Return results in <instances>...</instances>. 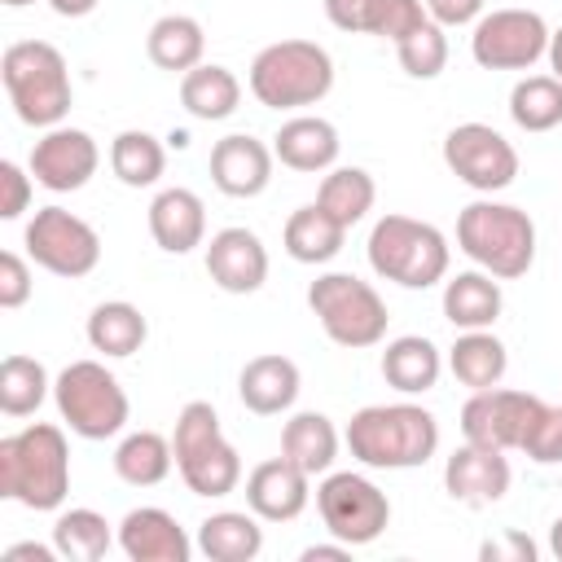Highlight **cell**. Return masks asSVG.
I'll list each match as a JSON object with an SVG mask.
<instances>
[{"mask_svg": "<svg viewBox=\"0 0 562 562\" xmlns=\"http://www.w3.org/2000/svg\"><path fill=\"white\" fill-rule=\"evenodd\" d=\"M0 496L35 514L61 509L70 496V443L53 422H31L0 439Z\"/></svg>", "mask_w": 562, "mask_h": 562, "instance_id": "1", "label": "cell"}, {"mask_svg": "<svg viewBox=\"0 0 562 562\" xmlns=\"http://www.w3.org/2000/svg\"><path fill=\"white\" fill-rule=\"evenodd\" d=\"M351 457L369 470H413L439 452V422L422 404H369L342 430Z\"/></svg>", "mask_w": 562, "mask_h": 562, "instance_id": "2", "label": "cell"}, {"mask_svg": "<svg viewBox=\"0 0 562 562\" xmlns=\"http://www.w3.org/2000/svg\"><path fill=\"white\" fill-rule=\"evenodd\" d=\"M457 250L496 281L527 277L536 263V220L514 202L479 198L457 215Z\"/></svg>", "mask_w": 562, "mask_h": 562, "instance_id": "3", "label": "cell"}, {"mask_svg": "<svg viewBox=\"0 0 562 562\" xmlns=\"http://www.w3.org/2000/svg\"><path fill=\"white\" fill-rule=\"evenodd\" d=\"M0 79H4L13 114L26 127H57L70 114V101H75L70 70H66V57L48 40L9 44L0 57Z\"/></svg>", "mask_w": 562, "mask_h": 562, "instance_id": "4", "label": "cell"}, {"mask_svg": "<svg viewBox=\"0 0 562 562\" xmlns=\"http://www.w3.org/2000/svg\"><path fill=\"white\" fill-rule=\"evenodd\" d=\"M246 83H250L255 101L268 110H303V105H316L329 97L334 57L316 40H277L255 53Z\"/></svg>", "mask_w": 562, "mask_h": 562, "instance_id": "5", "label": "cell"}, {"mask_svg": "<svg viewBox=\"0 0 562 562\" xmlns=\"http://www.w3.org/2000/svg\"><path fill=\"white\" fill-rule=\"evenodd\" d=\"M369 268L382 281H395L404 290H430L448 277L452 263V246L448 237L413 215H382L369 228Z\"/></svg>", "mask_w": 562, "mask_h": 562, "instance_id": "6", "label": "cell"}, {"mask_svg": "<svg viewBox=\"0 0 562 562\" xmlns=\"http://www.w3.org/2000/svg\"><path fill=\"white\" fill-rule=\"evenodd\" d=\"M171 448H176V470H180V479H184V487L193 496L220 501V496L237 492V483H241V457L224 439L220 413L206 400H189L180 408L176 430H171Z\"/></svg>", "mask_w": 562, "mask_h": 562, "instance_id": "7", "label": "cell"}, {"mask_svg": "<svg viewBox=\"0 0 562 562\" xmlns=\"http://www.w3.org/2000/svg\"><path fill=\"white\" fill-rule=\"evenodd\" d=\"M307 307L321 321L325 338L347 351H364L386 338V299L356 272H321L307 285Z\"/></svg>", "mask_w": 562, "mask_h": 562, "instance_id": "8", "label": "cell"}, {"mask_svg": "<svg viewBox=\"0 0 562 562\" xmlns=\"http://www.w3.org/2000/svg\"><path fill=\"white\" fill-rule=\"evenodd\" d=\"M53 404L79 439H114L132 417L123 382L101 360H70L53 378Z\"/></svg>", "mask_w": 562, "mask_h": 562, "instance_id": "9", "label": "cell"}, {"mask_svg": "<svg viewBox=\"0 0 562 562\" xmlns=\"http://www.w3.org/2000/svg\"><path fill=\"white\" fill-rule=\"evenodd\" d=\"M316 509H321V522L334 540L360 549V544H373L386 522H391V501L386 492L356 474V470H329L321 474L316 483Z\"/></svg>", "mask_w": 562, "mask_h": 562, "instance_id": "10", "label": "cell"}, {"mask_svg": "<svg viewBox=\"0 0 562 562\" xmlns=\"http://www.w3.org/2000/svg\"><path fill=\"white\" fill-rule=\"evenodd\" d=\"M22 246H26L31 263H40L44 272L66 277V281H79V277H88L101 263L97 228L88 220H79L75 211H66V206H40L26 220Z\"/></svg>", "mask_w": 562, "mask_h": 562, "instance_id": "11", "label": "cell"}, {"mask_svg": "<svg viewBox=\"0 0 562 562\" xmlns=\"http://www.w3.org/2000/svg\"><path fill=\"white\" fill-rule=\"evenodd\" d=\"M549 53V22L536 9H492L474 22L470 57L483 70H531Z\"/></svg>", "mask_w": 562, "mask_h": 562, "instance_id": "12", "label": "cell"}, {"mask_svg": "<svg viewBox=\"0 0 562 562\" xmlns=\"http://www.w3.org/2000/svg\"><path fill=\"white\" fill-rule=\"evenodd\" d=\"M443 162L461 184L483 198L509 189L518 176V149L492 123H457L443 136Z\"/></svg>", "mask_w": 562, "mask_h": 562, "instance_id": "13", "label": "cell"}, {"mask_svg": "<svg viewBox=\"0 0 562 562\" xmlns=\"http://www.w3.org/2000/svg\"><path fill=\"white\" fill-rule=\"evenodd\" d=\"M540 408H544V400L531 391H509V386L470 391V400L461 404V439L479 443V448H496V452L522 448Z\"/></svg>", "mask_w": 562, "mask_h": 562, "instance_id": "14", "label": "cell"}, {"mask_svg": "<svg viewBox=\"0 0 562 562\" xmlns=\"http://www.w3.org/2000/svg\"><path fill=\"white\" fill-rule=\"evenodd\" d=\"M101 167V149L92 140V132L83 127H44V136L31 145L26 171L35 176V184H44L48 193H75L83 189Z\"/></svg>", "mask_w": 562, "mask_h": 562, "instance_id": "15", "label": "cell"}, {"mask_svg": "<svg viewBox=\"0 0 562 562\" xmlns=\"http://www.w3.org/2000/svg\"><path fill=\"white\" fill-rule=\"evenodd\" d=\"M206 277L224 294H255L268 281V246L255 228L228 224L206 241Z\"/></svg>", "mask_w": 562, "mask_h": 562, "instance_id": "16", "label": "cell"}, {"mask_svg": "<svg viewBox=\"0 0 562 562\" xmlns=\"http://www.w3.org/2000/svg\"><path fill=\"white\" fill-rule=\"evenodd\" d=\"M514 483V470H509V457L496 452V448H479V443H461L448 461H443V487L457 505H470V509H483V505H496Z\"/></svg>", "mask_w": 562, "mask_h": 562, "instance_id": "17", "label": "cell"}, {"mask_svg": "<svg viewBox=\"0 0 562 562\" xmlns=\"http://www.w3.org/2000/svg\"><path fill=\"white\" fill-rule=\"evenodd\" d=\"M272 145L250 132H233L211 145V184L224 198H259L272 184Z\"/></svg>", "mask_w": 562, "mask_h": 562, "instance_id": "18", "label": "cell"}, {"mask_svg": "<svg viewBox=\"0 0 562 562\" xmlns=\"http://www.w3.org/2000/svg\"><path fill=\"white\" fill-rule=\"evenodd\" d=\"M312 501V474L290 457H268L246 474V509L263 522H294Z\"/></svg>", "mask_w": 562, "mask_h": 562, "instance_id": "19", "label": "cell"}, {"mask_svg": "<svg viewBox=\"0 0 562 562\" xmlns=\"http://www.w3.org/2000/svg\"><path fill=\"white\" fill-rule=\"evenodd\" d=\"M119 549L132 558V562H189L193 558V540L189 531L158 505H140V509H127L123 522H119Z\"/></svg>", "mask_w": 562, "mask_h": 562, "instance_id": "20", "label": "cell"}, {"mask_svg": "<svg viewBox=\"0 0 562 562\" xmlns=\"http://www.w3.org/2000/svg\"><path fill=\"white\" fill-rule=\"evenodd\" d=\"M303 391V378H299V364L281 351H263L255 360L241 364L237 373V395L241 404L255 413V417H277V413H290L294 400Z\"/></svg>", "mask_w": 562, "mask_h": 562, "instance_id": "21", "label": "cell"}, {"mask_svg": "<svg viewBox=\"0 0 562 562\" xmlns=\"http://www.w3.org/2000/svg\"><path fill=\"white\" fill-rule=\"evenodd\" d=\"M338 149H342L338 127H334L329 119H321V114H294V119H285V123L277 127V136H272L277 162L290 167V171H303V176L329 171V167L338 162Z\"/></svg>", "mask_w": 562, "mask_h": 562, "instance_id": "22", "label": "cell"}, {"mask_svg": "<svg viewBox=\"0 0 562 562\" xmlns=\"http://www.w3.org/2000/svg\"><path fill=\"white\" fill-rule=\"evenodd\" d=\"M149 237L167 255H189L206 246V206L193 189H162L149 202Z\"/></svg>", "mask_w": 562, "mask_h": 562, "instance_id": "23", "label": "cell"}, {"mask_svg": "<svg viewBox=\"0 0 562 562\" xmlns=\"http://www.w3.org/2000/svg\"><path fill=\"white\" fill-rule=\"evenodd\" d=\"M263 518L255 509H215L198 522V553L211 562H255L263 553Z\"/></svg>", "mask_w": 562, "mask_h": 562, "instance_id": "24", "label": "cell"}, {"mask_svg": "<svg viewBox=\"0 0 562 562\" xmlns=\"http://www.w3.org/2000/svg\"><path fill=\"white\" fill-rule=\"evenodd\" d=\"M501 307H505V294L492 272L470 268V272L443 277V316L452 329H492Z\"/></svg>", "mask_w": 562, "mask_h": 562, "instance_id": "25", "label": "cell"}, {"mask_svg": "<svg viewBox=\"0 0 562 562\" xmlns=\"http://www.w3.org/2000/svg\"><path fill=\"white\" fill-rule=\"evenodd\" d=\"M83 334H88V347L101 351L105 360H127V356H136V351L145 347L149 321H145V312H140L136 303L110 299V303H97V307L88 312Z\"/></svg>", "mask_w": 562, "mask_h": 562, "instance_id": "26", "label": "cell"}, {"mask_svg": "<svg viewBox=\"0 0 562 562\" xmlns=\"http://www.w3.org/2000/svg\"><path fill=\"white\" fill-rule=\"evenodd\" d=\"M281 241H285V255L294 263H329L342 241H347V224H338L321 202H307L299 211H290L285 228H281Z\"/></svg>", "mask_w": 562, "mask_h": 562, "instance_id": "27", "label": "cell"}, {"mask_svg": "<svg viewBox=\"0 0 562 562\" xmlns=\"http://www.w3.org/2000/svg\"><path fill=\"white\" fill-rule=\"evenodd\" d=\"M439 373H443V356L422 334H400L382 351V378L400 395H426L439 382Z\"/></svg>", "mask_w": 562, "mask_h": 562, "instance_id": "28", "label": "cell"}, {"mask_svg": "<svg viewBox=\"0 0 562 562\" xmlns=\"http://www.w3.org/2000/svg\"><path fill=\"white\" fill-rule=\"evenodd\" d=\"M338 426L316 413V408H303L294 413L285 426H281V457H290L299 470H307L312 479L316 474H329L334 461H338Z\"/></svg>", "mask_w": 562, "mask_h": 562, "instance_id": "29", "label": "cell"}, {"mask_svg": "<svg viewBox=\"0 0 562 562\" xmlns=\"http://www.w3.org/2000/svg\"><path fill=\"white\" fill-rule=\"evenodd\" d=\"M145 53L158 70H171V75H189L193 66H202L206 57V31L198 18L189 13H162L149 35H145Z\"/></svg>", "mask_w": 562, "mask_h": 562, "instance_id": "30", "label": "cell"}, {"mask_svg": "<svg viewBox=\"0 0 562 562\" xmlns=\"http://www.w3.org/2000/svg\"><path fill=\"white\" fill-rule=\"evenodd\" d=\"M448 369L461 386L487 391V386H501L509 369V351L492 329H461L457 342L448 347Z\"/></svg>", "mask_w": 562, "mask_h": 562, "instance_id": "31", "label": "cell"}, {"mask_svg": "<svg viewBox=\"0 0 562 562\" xmlns=\"http://www.w3.org/2000/svg\"><path fill=\"white\" fill-rule=\"evenodd\" d=\"M237 101H241V79L220 61H202L189 75H180V105L202 123H220L237 114Z\"/></svg>", "mask_w": 562, "mask_h": 562, "instance_id": "32", "label": "cell"}, {"mask_svg": "<svg viewBox=\"0 0 562 562\" xmlns=\"http://www.w3.org/2000/svg\"><path fill=\"white\" fill-rule=\"evenodd\" d=\"M176 465V448L158 430H132L114 448V474L127 487H158Z\"/></svg>", "mask_w": 562, "mask_h": 562, "instance_id": "33", "label": "cell"}, {"mask_svg": "<svg viewBox=\"0 0 562 562\" xmlns=\"http://www.w3.org/2000/svg\"><path fill=\"white\" fill-rule=\"evenodd\" d=\"M110 171L119 176V184L127 189H149L162 180L167 171V149L154 132L145 127H127L110 140Z\"/></svg>", "mask_w": 562, "mask_h": 562, "instance_id": "34", "label": "cell"}, {"mask_svg": "<svg viewBox=\"0 0 562 562\" xmlns=\"http://www.w3.org/2000/svg\"><path fill=\"white\" fill-rule=\"evenodd\" d=\"M119 540V531L97 514V509H61L57 522H53V544H57V558L66 562H97L110 553V544Z\"/></svg>", "mask_w": 562, "mask_h": 562, "instance_id": "35", "label": "cell"}, {"mask_svg": "<svg viewBox=\"0 0 562 562\" xmlns=\"http://www.w3.org/2000/svg\"><path fill=\"white\" fill-rule=\"evenodd\" d=\"M316 202L338 220V224H360L369 211H373V202H378V184H373V176L364 171V167H329L325 171V180H321V189H316Z\"/></svg>", "mask_w": 562, "mask_h": 562, "instance_id": "36", "label": "cell"}, {"mask_svg": "<svg viewBox=\"0 0 562 562\" xmlns=\"http://www.w3.org/2000/svg\"><path fill=\"white\" fill-rule=\"evenodd\" d=\"M53 395V378L35 356H4L0 364V413L4 417H31Z\"/></svg>", "mask_w": 562, "mask_h": 562, "instance_id": "37", "label": "cell"}, {"mask_svg": "<svg viewBox=\"0 0 562 562\" xmlns=\"http://www.w3.org/2000/svg\"><path fill=\"white\" fill-rule=\"evenodd\" d=\"M509 119L522 132H553L562 123V79L558 75H522L509 88Z\"/></svg>", "mask_w": 562, "mask_h": 562, "instance_id": "38", "label": "cell"}, {"mask_svg": "<svg viewBox=\"0 0 562 562\" xmlns=\"http://www.w3.org/2000/svg\"><path fill=\"white\" fill-rule=\"evenodd\" d=\"M395 57L404 66L408 79H439L448 66V35L439 22H422L413 35H404L395 44Z\"/></svg>", "mask_w": 562, "mask_h": 562, "instance_id": "39", "label": "cell"}, {"mask_svg": "<svg viewBox=\"0 0 562 562\" xmlns=\"http://www.w3.org/2000/svg\"><path fill=\"white\" fill-rule=\"evenodd\" d=\"M422 22H430L422 0H369V9H364V35H378L391 44L413 35Z\"/></svg>", "mask_w": 562, "mask_h": 562, "instance_id": "40", "label": "cell"}, {"mask_svg": "<svg viewBox=\"0 0 562 562\" xmlns=\"http://www.w3.org/2000/svg\"><path fill=\"white\" fill-rule=\"evenodd\" d=\"M518 452H527L536 465H562V404L540 408V417L531 422Z\"/></svg>", "mask_w": 562, "mask_h": 562, "instance_id": "41", "label": "cell"}, {"mask_svg": "<svg viewBox=\"0 0 562 562\" xmlns=\"http://www.w3.org/2000/svg\"><path fill=\"white\" fill-rule=\"evenodd\" d=\"M35 193V176L22 171L13 158L0 162V220H22V211L31 206Z\"/></svg>", "mask_w": 562, "mask_h": 562, "instance_id": "42", "label": "cell"}, {"mask_svg": "<svg viewBox=\"0 0 562 562\" xmlns=\"http://www.w3.org/2000/svg\"><path fill=\"white\" fill-rule=\"evenodd\" d=\"M35 290V277H31V263L18 255V250H4L0 255V307L4 312H18Z\"/></svg>", "mask_w": 562, "mask_h": 562, "instance_id": "43", "label": "cell"}, {"mask_svg": "<svg viewBox=\"0 0 562 562\" xmlns=\"http://www.w3.org/2000/svg\"><path fill=\"white\" fill-rule=\"evenodd\" d=\"M479 558L483 562H536L540 549H536V540L527 531H501V536L479 544Z\"/></svg>", "mask_w": 562, "mask_h": 562, "instance_id": "44", "label": "cell"}, {"mask_svg": "<svg viewBox=\"0 0 562 562\" xmlns=\"http://www.w3.org/2000/svg\"><path fill=\"white\" fill-rule=\"evenodd\" d=\"M422 4H426V18L439 22L443 31H452V26H474V22L483 18V9H487V0H422Z\"/></svg>", "mask_w": 562, "mask_h": 562, "instance_id": "45", "label": "cell"}, {"mask_svg": "<svg viewBox=\"0 0 562 562\" xmlns=\"http://www.w3.org/2000/svg\"><path fill=\"white\" fill-rule=\"evenodd\" d=\"M364 9L369 0H325V18L347 35H364Z\"/></svg>", "mask_w": 562, "mask_h": 562, "instance_id": "46", "label": "cell"}, {"mask_svg": "<svg viewBox=\"0 0 562 562\" xmlns=\"http://www.w3.org/2000/svg\"><path fill=\"white\" fill-rule=\"evenodd\" d=\"M4 558H9V562H18V558L53 562V558H57V544H35V540H22V544H9V549H4Z\"/></svg>", "mask_w": 562, "mask_h": 562, "instance_id": "47", "label": "cell"}, {"mask_svg": "<svg viewBox=\"0 0 562 562\" xmlns=\"http://www.w3.org/2000/svg\"><path fill=\"white\" fill-rule=\"evenodd\" d=\"M351 558V544L334 540V544H307L303 549V562H347Z\"/></svg>", "mask_w": 562, "mask_h": 562, "instance_id": "48", "label": "cell"}, {"mask_svg": "<svg viewBox=\"0 0 562 562\" xmlns=\"http://www.w3.org/2000/svg\"><path fill=\"white\" fill-rule=\"evenodd\" d=\"M48 4H53V13H57V18H88L101 0H48Z\"/></svg>", "mask_w": 562, "mask_h": 562, "instance_id": "49", "label": "cell"}, {"mask_svg": "<svg viewBox=\"0 0 562 562\" xmlns=\"http://www.w3.org/2000/svg\"><path fill=\"white\" fill-rule=\"evenodd\" d=\"M544 57H549V70L562 79V26L549 31V53H544Z\"/></svg>", "mask_w": 562, "mask_h": 562, "instance_id": "50", "label": "cell"}, {"mask_svg": "<svg viewBox=\"0 0 562 562\" xmlns=\"http://www.w3.org/2000/svg\"><path fill=\"white\" fill-rule=\"evenodd\" d=\"M549 553L562 562V518H553V527H549Z\"/></svg>", "mask_w": 562, "mask_h": 562, "instance_id": "51", "label": "cell"}, {"mask_svg": "<svg viewBox=\"0 0 562 562\" xmlns=\"http://www.w3.org/2000/svg\"><path fill=\"white\" fill-rule=\"evenodd\" d=\"M9 9H22V4H35V0H4Z\"/></svg>", "mask_w": 562, "mask_h": 562, "instance_id": "52", "label": "cell"}]
</instances>
